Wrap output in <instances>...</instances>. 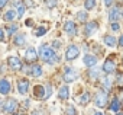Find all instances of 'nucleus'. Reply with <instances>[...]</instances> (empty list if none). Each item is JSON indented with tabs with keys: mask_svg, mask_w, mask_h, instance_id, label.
<instances>
[{
	"mask_svg": "<svg viewBox=\"0 0 123 115\" xmlns=\"http://www.w3.org/2000/svg\"><path fill=\"white\" fill-rule=\"evenodd\" d=\"M16 87H18V93L22 95V96H25V95H28V92H29L31 83H29L28 79L22 77V79H18V82H16Z\"/></svg>",
	"mask_w": 123,
	"mask_h": 115,
	"instance_id": "nucleus-4",
	"label": "nucleus"
},
{
	"mask_svg": "<svg viewBox=\"0 0 123 115\" xmlns=\"http://www.w3.org/2000/svg\"><path fill=\"white\" fill-rule=\"evenodd\" d=\"M116 83L119 86H123V74H120V73L116 74Z\"/></svg>",
	"mask_w": 123,
	"mask_h": 115,
	"instance_id": "nucleus-33",
	"label": "nucleus"
},
{
	"mask_svg": "<svg viewBox=\"0 0 123 115\" xmlns=\"http://www.w3.org/2000/svg\"><path fill=\"white\" fill-rule=\"evenodd\" d=\"M26 73H28L29 76H32V77H41L42 73H43V70H42V67H41L39 64H35V63H33L32 66L28 67Z\"/></svg>",
	"mask_w": 123,
	"mask_h": 115,
	"instance_id": "nucleus-12",
	"label": "nucleus"
},
{
	"mask_svg": "<svg viewBox=\"0 0 123 115\" xmlns=\"http://www.w3.org/2000/svg\"><path fill=\"white\" fill-rule=\"evenodd\" d=\"M103 85H104V86H106L107 89H110V86H111V80H110L109 77H106V79L103 80Z\"/></svg>",
	"mask_w": 123,
	"mask_h": 115,
	"instance_id": "nucleus-35",
	"label": "nucleus"
},
{
	"mask_svg": "<svg viewBox=\"0 0 123 115\" xmlns=\"http://www.w3.org/2000/svg\"><path fill=\"white\" fill-rule=\"evenodd\" d=\"M103 3H104V6H107V7H110V6L113 5V0H103Z\"/></svg>",
	"mask_w": 123,
	"mask_h": 115,
	"instance_id": "nucleus-38",
	"label": "nucleus"
},
{
	"mask_svg": "<svg viewBox=\"0 0 123 115\" xmlns=\"http://www.w3.org/2000/svg\"><path fill=\"white\" fill-rule=\"evenodd\" d=\"M111 29L113 31H120V25L117 22H111Z\"/></svg>",
	"mask_w": 123,
	"mask_h": 115,
	"instance_id": "nucleus-36",
	"label": "nucleus"
},
{
	"mask_svg": "<svg viewBox=\"0 0 123 115\" xmlns=\"http://www.w3.org/2000/svg\"><path fill=\"white\" fill-rule=\"evenodd\" d=\"M101 72L106 73V74H113V73L116 72V63H114L111 58H107V60L103 63V66H101Z\"/></svg>",
	"mask_w": 123,
	"mask_h": 115,
	"instance_id": "nucleus-10",
	"label": "nucleus"
},
{
	"mask_svg": "<svg viewBox=\"0 0 123 115\" xmlns=\"http://www.w3.org/2000/svg\"><path fill=\"white\" fill-rule=\"evenodd\" d=\"M93 115H104V114H103V112H98V111H97V112H94Z\"/></svg>",
	"mask_w": 123,
	"mask_h": 115,
	"instance_id": "nucleus-40",
	"label": "nucleus"
},
{
	"mask_svg": "<svg viewBox=\"0 0 123 115\" xmlns=\"http://www.w3.org/2000/svg\"><path fill=\"white\" fill-rule=\"evenodd\" d=\"M78 72L75 70V69H73V67H67L65 69V72H64V82L65 83H73V82H75L77 79H78Z\"/></svg>",
	"mask_w": 123,
	"mask_h": 115,
	"instance_id": "nucleus-7",
	"label": "nucleus"
},
{
	"mask_svg": "<svg viewBox=\"0 0 123 115\" xmlns=\"http://www.w3.org/2000/svg\"><path fill=\"white\" fill-rule=\"evenodd\" d=\"M117 45H119V47H123V34H122L120 38L117 39Z\"/></svg>",
	"mask_w": 123,
	"mask_h": 115,
	"instance_id": "nucleus-39",
	"label": "nucleus"
},
{
	"mask_svg": "<svg viewBox=\"0 0 123 115\" xmlns=\"http://www.w3.org/2000/svg\"><path fill=\"white\" fill-rule=\"evenodd\" d=\"M116 115H123V114L122 112H116Z\"/></svg>",
	"mask_w": 123,
	"mask_h": 115,
	"instance_id": "nucleus-42",
	"label": "nucleus"
},
{
	"mask_svg": "<svg viewBox=\"0 0 123 115\" xmlns=\"http://www.w3.org/2000/svg\"><path fill=\"white\" fill-rule=\"evenodd\" d=\"M120 18V9L116 6V7H111L110 12H109V19L110 22H117V19Z\"/></svg>",
	"mask_w": 123,
	"mask_h": 115,
	"instance_id": "nucleus-17",
	"label": "nucleus"
},
{
	"mask_svg": "<svg viewBox=\"0 0 123 115\" xmlns=\"http://www.w3.org/2000/svg\"><path fill=\"white\" fill-rule=\"evenodd\" d=\"M78 55H80V48L74 44L68 45V48L65 51V60L67 61H74L75 58H78Z\"/></svg>",
	"mask_w": 123,
	"mask_h": 115,
	"instance_id": "nucleus-5",
	"label": "nucleus"
},
{
	"mask_svg": "<svg viewBox=\"0 0 123 115\" xmlns=\"http://www.w3.org/2000/svg\"><path fill=\"white\" fill-rule=\"evenodd\" d=\"M33 95L36 99H43L45 98V86H41V85H36L33 87Z\"/></svg>",
	"mask_w": 123,
	"mask_h": 115,
	"instance_id": "nucleus-19",
	"label": "nucleus"
},
{
	"mask_svg": "<svg viewBox=\"0 0 123 115\" xmlns=\"http://www.w3.org/2000/svg\"><path fill=\"white\" fill-rule=\"evenodd\" d=\"M51 93H52V86H51V85H46V86H45V98H43V99H48V98L51 96Z\"/></svg>",
	"mask_w": 123,
	"mask_h": 115,
	"instance_id": "nucleus-31",
	"label": "nucleus"
},
{
	"mask_svg": "<svg viewBox=\"0 0 123 115\" xmlns=\"http://www.w3.org/2000/svg\"><path fill=\"white\" fill-rule=\"evenodd\" d=\"M87 18H88L87 12H84V10H80V12H77V19H78L80 22H87Z\"/></svg>",
	"mask_w": 123,
	"mask_h": 115,
	"instance_id": "nucleus-28",
	"label": "nucleus"
},
{
	"mask_svg": "<svg viewBox=\"0 0 123 115\" xmlns=\"http://www.w3.org/2000/svg\"><path fill=\"white\" fill-rule=\"evenodd\" d=\"M97 29H98V25H97L96 21H93V22H87L86 26H84V35H86V36H91Z\"/></svg>",
	"mask_w": 123,
	"mask_h": 115,
	"instance_id": "nucleus-13",
	"label": "nucleus"
},
{
	"mask_svg": "<svg viewBox=\"0 0 123 115\" xmlns=\"http://www.w3.org/2000/svg\"><path fill=\"white\" fill-rule=\"evenodd\" d=\"M65 114L67 115H78V112H77V109H75V106L74 105H67V108H65Z\"/></svg>",
	"mask_w": 123,
	"mask_h": 115,
	"instance_id": "nucleus-26",
	"label": "nucleus"
},
{
	"mask_svg": "<svg viewBox=\"0 0 123 115\" xmlns=\"http://www.w3.org/2000/svg\"><path fill=\"white\" fill-rule=\"evenodd\" d=\"M38 57L45 61L46 64H55L56 61H59V57L55 54V51L48 45V44H42L38 50Z\"/></svg>",
	"mask_w": 123,
	"mask_h": 115,
	"instance_id": "nucleus-1",
	"label": "nucleus"
},
{
	"mask_svg": "<svg viewBox=\"0 0 123 115\" xmlns=\"http://www.w3.org/2000/svg\"><path fill=\"white\" fill-rule=\"evenodd\" d=\"M120 108H122L120 99H119V98H113V101H111V103H110L109 109H110L111 112H119V111H120Z\"/></svg>",
	"mask_w": 123,
	"mask_h": 115,
	"instance_id": "nucleus-22",
	"label": "nucleus"
},
{
	"mask_svg": "<svg viewBox=\"0 0 123 115\" xmlns=\"http://www.w3.org/2000/svg\"><path fill=\"white\" fill-rule=\"evenodd\" d=\"M90 101H91V95H90L88 92H84V93H83V95L80 96V99H78V103L84 106V105H87V103H88Z\"/></svg>",
	"mask_w": 123,
	"mask_h": 115,
	"instance_id": "nucleus-23",
	"label": "nucleus"
},
{
	"mask_svg": "<svg viewBox=\"0 0 123 115\" xmlns=\"http://www.w3.org/2000/svg\"><path fill=\"white\" fill-rule=\"evenodd\" d=\"M84 7L87 10H93L96 7V0H84Z\"/></svg>",
	"mask_w": 123,
	"mask_h": 115,
	"instance_id": "nucleus-27",
	"label": "nucleus"
},
{
	"mask_svg": "<svg viewBox=\"0 0 123 115\" xmlns=\"http://www.w3.org/2000/svg\"><path fill=\"white\" fill-rule=\"evenodd\" d=\"M12 92V83L7 77H2L0 79V93L2 95H9Z\"/></svg>",
	"mask_w": 123,
	"mask_h": 115,
	"instance_id": "nucleus-9",
	"label": "nucleus"
},
{
	"mask_svg": "<svg viewBox=\"0 0 123 115\" xmlns=\"http://www.w3.org/2000/svg\"><path fill=\"white\" fill-rule=\"evenodd\" d=\"M31 115H39V112H36V111H33V112H32Z\"/></svg>",
	"mask_w": 123,
	"mask_h": 115,
	"instance_id": "nucleus-41",
	"label": "nucleus"
},
{
	"mask_svg": "<svg viewBox=\"0 0 123 115\" xmlns=\"http://www.w3.org/2000/svg\"><path fill=\"white\" fill-rule=\"evenodd\" d=\"M45 5H46L49 9H52V7H55V6L58 5V2H56V0H45Z\"/></svg>",
	"mask_w": 123,
	"mask_h": 115,
	"instance_id": "nucleus-32",
	"label": "nucleus"
},
{
	"mask_svg": "<svg viewBox=\"0 0 123 115\" xmlns=\"http://www.w3.org/2000/svg\"><path fill=\"white\" fill-rule=\"evenodd\" d=\"M15 115H20V114H15Z\"/></svg>",
	"mask_w": 123,
	"mask_h": 115,
	"instance_id": "nucleus-45",
	"label": "nucleus"
},
{
	"mask_svg": "<svg viewBox=\"0 0 123 115\" xmlns=\"http://www.w3.org/2000/svg\"><path fill=\"white\" fill-rule=\"evenodd\" d=\"M83 63H84V66H87V67L91 69V67H94L97 64V57L93 55V54H86L84 58H83Z\"/></svg>",
	"mask_w": 123,
	"mask_h": 115,
	"instance_id": "nucleus-14",
	"label": "nucleus"
},
{
	"mask_svg": "<svg viewBox=\"0 0 123 115\" xmlns=\"http://www.w3.org/2000/svg\"><path fill=\"white\" fill-rule=\"evenodd\" d=\"M46 31H48L46 26H38V28L33 31V35H35V36H43V35L46 34Z\"/></svg>",
	"mask_w": 123,
	"mask_h": 115,
	"instance_id": "nucleus-24",
	"label": "nucleus"
},
{
	"mask_svg": "<svg viewBox=\"0 0 123 115\" xmlns=\"http://www.w3.org/2000/svg\"><path fill=\"white\" fill-rule=\"evenodd\" d=\"M6 41V35H5V29L0 28V42H5Z\"/></svg>",
	"mask_w": 123,
	"mask_h": 115,
	"instance_id": "nucleus-34",
	"label": "nucleus"
},
{
	"mask_svg": "<svg viewBox=\"0 0 123 115\" xmlns=\"http://www.w3.org/2000/svg\"><path fill=\"white\" fill-rule=\"evenodd\" d=\"M101 39H103V42H104L107 47H110V48H114V47L117 45V39H116L114 35H104Z\"/></svg>",
	"mask_w": 123,
	"mask_h": 115,
	"instance_id": "nucleus-16",
	"label": "nucleus"
},
{
	"mask_svg": "<svg viewBox=\"0 0 123 115\" xmlns=\"http://www.w3.org/2000/svg\"><path fill=\"white\" fill-rule=\"evenodd\" d=\"M18 10H16V16H18V19H20L23 15H25V10H26V7H25V5L23 3H20L18 7H16Z\"/></svg>",
	"mask_w": 123,
	"mask_h": 115,
	"instance_id": "nucleus-25",
	"label": "nucleus"
},
{
	"mask_svg": "<svg viewBox=\"0 0 123 115\" xmlns=\"http://www.w3.org/2000/svg\"><path fill=\"white\" fill-rule=\"evenodd\" d=\"M25 58H26V61L31 63V64L36 63V60L39 58V57H38V51H36L33 47H28L26 51H25Z\"/></svg>",
	"mask_w": 123,
	"mask_h": 115,
	"instance_id": "nucleus-8",
	"label": "nucleus"
},
{
	"mask_svg": "<svg viewBox=\"0 0 123 115\" xmlns=\"http://www.w3.org/2000/svg\"><path fill=\"white\" fill-rule=\"evenodd\" d=\"M64 32L68 34L70 36H75L77 32H78L75 22H73V21H65V23H64Z\"/></svg>",
	"mask_w": 123,
	"mask_h": 115,
	"instance_id": "nucleus-11",
	"label": "nucleus"
},
{
	"mask_svg": "<svg viewBox=\"0 0 123 115\" xmlns=\"http://www.w3.org/2000/svg\"><path fill=\"white\" fill-rule=\"evenodd\" d=\"M51 45H52L51 48H52V50L55 51V50H59V48H61V45H62V42H61V41H58V39H55V41H52V44H51Z\"/></svg>",
	"mask_w": 123,
	"mask_h": 115,
	"instance_id": "nucleus-30",
	"label": "nucleus"
},
{
	"mask_svg": "<svg viewBox=\"0 0 123 115\" xmlns=\"http://www.w3.org/2000/svg\"><path fill=\"white\" fill-rule=\"evenodd\" d=\"M3 19H5L6 22H13L15 19H18V16H16V10H15V9H9V10H6V12L3 13Z\"/></svg>",
	"mask_w": 123,
	"mask_h": 115,
	"instance_id": "nucleus-18",
	"label": "nucleus"
},
{
	"mask_svg": "<svg viewBox=\"0 0 123 115\" xmlns=\"http://www.w3.org/2000/svg\"><path fill=\"white\" fill-rule=\"evenodd\" d=\"M58 98H59L61 101H65V99L70 98V89H68V86L59 87V90H58Z\"/></svg>",
	"mask_w": 123,
	"mask_h": 115,
	"instance_id": "nucleus-20",
	"label": "nucleus"
},
{
	"mask_svg": "<svg viewBox=\"0 0 123 115\" xmlns=\"http://www.w3.org/2000/svg\"><path fill=\"white\" fill-rule=\"evenodd\" d=\"M7 66H9V69L13 70V72H19V70L23 69L22 60L19 58V57H16V55H10L9 58H7Z\"/></svg>",
	"mask_w": 123,
	"mask_h": 115,
	"instance_id": "nucleus-6",
	"label": "nucleus"
},
{
	"mask_svg": "<svg viewBox=\"0 0 123 115\" xmlns=\"http://www.w3.org/2000/svg\"><path fill=\"white\" fill-rule=\"evenodd\" d=\"M18 29H19V25H18V23H7L5 31H6V35L12 36V35L18 34Z\"/></svg>",
	"mask_w": 123,
	"mask_h": 115,
	"instance_id": "nucleus-21",
	"label": "nucleus"
},
{
	"mask_svg": "<svg viewBox=\"0 0 123 115\" xmlns=\"http://www.w3.org/2000/svg\"><path fill=\"white\" fill-rule=\"evenodd\" d=\"M94 102L98 108H104L107 103H109V93L107 90H98L96 93V98H94Z\"/></svg>",
	"mask_w": 123,
	"mask_h": 115,
	"instance_id": "nucleus-3",
	"label": "nucleus"
},
{
	"mask_svg": "<svg viewBox=\"0 0 123 115\" xmlns=\"http://www.w3.org/2000/svg\"><path fill=\"white\" fill-rule=\"evenodd\" d=\"M18 106H19L18 99H15V98H12V96H7V98L5 99V102L2 103V109H3L5 114H13V112L18 109Z\"/></svg>",
	"mask_w": 123,
	"mask_h": 115,
	"instance_id": "nucleus-2",
	"label": "nucleus"
},
{
	"mask_svg": "<svg viewBox=\"0 0 123 115\" xmlns=\"http://www.w3.org/2000/svg\"><path fill=\"white\" fill-rule=\"evenodd\" d=\"M9 2H10V0H0V9H5Z\"/></svg>",
	"mask_w": 123,
	"mask_h": 115,
	"instance_id": "nucleus-37",
	"label": "nucleus"
},
{
	"mask_svg": "<svg viewBox=\"0 0 123 115\" xmlns=\"http://www.w3.org/2000/svg\"><path fill=\"white\" fill-rule=\"evenodd\" d=\"M0 109H2V101H0Z\"/></svg>",
	"mask_w": 123,
	"mask_h": 115,
	"instance_id": "nucleus-43",
	"label": "nucleus"
},
{
	"mask_svg": "<svg viewBox=\"0 0 123 115\" xmlns=\"http://www.w3.org/2000/svg\"><path fill=\"white\" fill-rule=\"evenodd\" d=\"M13 44L19 48V47H23L26 44V35L25 34H15V38H13Z\"/></svg>",
	"mask_w": 123,
	"mask_h": 115,
	"instance_id": "nucleus-15",
	"label": "nucleus"
},
{
	"mask_svg": "<svg viewBox=\"0 0 123 115\" xmlns=\"http://www.w3.org/2000/svg\"><path fill=\"white\" fill-rule=\"evenodd\" d=\"M120 15H122V16H123V12H122V13H120Z\"/></svg>",
	"mask_w": 123,
	"mask_h": 115,
	"instance_id": "nucleus-44",
	"label": "nucleus"
},
{
	"mask_svg": "<svg viewBox=\"0 0 123 115\" xmlns=\"http://www.w3.org/2000/svg\"><path fill=\"white\" fill-rule=\"evenodd\" d=\"M98 73H100V70H98V69L91 67V70L88 72V76H90L91 79H97V77H98Z\"/></svg>",
	"mask_w": 123,
	"mask_h": 115,
	"instance_id": "nucleus-29",
	"label": "nucleus"
}]
</instances>
